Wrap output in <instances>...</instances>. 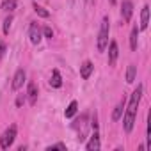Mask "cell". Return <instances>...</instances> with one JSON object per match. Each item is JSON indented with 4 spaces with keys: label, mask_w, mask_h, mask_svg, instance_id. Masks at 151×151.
Returning a JSON list of instances; mask_svg holds the SVG:
<instances>
[{
    "label": "cell",
    "mask_w": 151,
    "mask_h": 151,
    "mask_svg": "<svg viewBox=\"0 0 151 151\" xmlns=\"http://www.w3.org/2000/svg\"><path fill=\"white\" fill-rule=\"evenodd\" d=\"M140 96H142V86L139 84L137 89L132 93L130 96V101H128V107H126V112H124V117H123V124H124V132L130 133L133 130V124H135V117H137V107H139V101H140Z\"/></svg>",
    "instance_id": "1"
},
{
    "label": "cell",
    "mask_w": 151,
    "mask_h": 151,
    "mask_svg": "<svg viewBox=\"0 0 151 151\" xmlns=\"http://www.w3.org/2000/svg\"><path fill=\"white\" fill-rule=\"evenodd\" d=\"M110 22H109V18L105 16L103 20H101V27H100V32H98V52H105V48H107V45H109V29H110V25H109Z\"/></svg>",
    "instance_id": "2"
},
{
    "label": "cell",
    "mask_w": 151,
    "mask_h": 151,
    "mask_svg": "<svg viewBox=\"0 0 151 151\" xmlns=\"http://www.w3.org/2000/svg\"><path fill=\"white\" fill-rule=\"evenodd\" d=\"M14 139H16V124H11L2 133V137H0V147H2V149H9L13 146Z\"/></svg>",
    "instance_id": "3"
},
{
    "label": "cell",
    "mask_w": 151,
    "mask_h": 151,
    "mask_svg": "<svg viewBox=\"0 0 151 151\" xmlns=\"http://www.w3.org/2000/svg\"><path fill=\"white\" fill-rule=\"evenodd\" d=\"M29 37H30V43L32 45H39L41 43L43 32H41V29H39L37 23H30V27H29Z\"/></svg>",
    "instance_id": "4"
},
{
    "label": "cell",
    "mask_w": 151,
    "mask_h": 151,
    "mask_svg": "<svg viewBox=\"0 0 151 151\" xmlns=\"http://www.w3.org/2000/svg\"><path fill=\"white\" fill-rule=\"evenodd\" d=\"M121 16L124 22H130L132 16H133V4H132V0H123V4H121Z\"/></svg>",
    "instance_id": "5"
},
{
    "label": "cell",
    "mask_w": 151,
    "mask_h": 151,
    "mask_svg": "<svg viewBox=\"0 0 151 151\" xmlns=\"http://www.w3.org/2000/svg\"><path fill=\"white\" fill-rule=\"evenodd\" d=\"M23 82H25V71L20 68V69H16V73H14V77H13V82H11V87L14 89V91H18L22 86H23Z\"/></svg>",
    "instance_id": "6"
},
{
    "label": "cell",
    "mask_w": 151,
    "mask_h": 151,
    "mask_svg": "<svg viewBox=\"0 0 151 151\" xmlns=\"http://www.w3.org/2000/svg\"><path fill=\"white\" fill-rule=\"evenodd\" d=\"M109 46V66H114L116 60H117V55H119V48H117V43L116 41H110Z\"/></svg>",
    "instance_id": "7"
},
{
    "label": "cell",
    "mask_w": 151,
    "mask_h": 151,
    "mask_svg": "<svg viewBox=\"0 0 151 151\" xmlns=\"http://www.w3.org/2000/svg\"><path fill=\"white\" fill-rule=\"evenodd\" d=\"M93 69H94V66H93V62H91V60H86V62H82V66H80V77H82L84 80H87V78L91 77Z\"/></svg>",
    "instance_id": "8"
},
{
    "label": "cell",
    "mask_w": 151,
    "mask_h": 151,
    "mask_svg": "<svg viewBox=\"0 0 151 151\" xmlns=\"http://www.w3.org/2000/svg\"><path fill=\"white\" fill-rule=\"evenodd\" d=\"M147 25H149V6L146 4L144 7H142V11H140V30H146L147 29Z\"/></svg>",
    "instance_id": "9"
},
{
    "label": "cell",
    "mask_w": 151,
    "mask_h": 151,
    "mask_svg": "<svg viewBox=\"0 0 151 151\" xmlns=\"http://www.w3.org/2000/svg\"><path fill=\"white\" fill-rule=\"evenodd\" d=\"M101 147V144H100V135H98V132L94 130V135L89 139V142L86 144V149L87 151H96V149H100Z\"/></svg>",
    "instance_id": "10"
},
{
    "label": "cell",
    "mask_w": 151,
    "mask_h": 151,
    "mask_svg": "<svg viewBox=\"0 0 151 151\" xmlns=\"http://www.w3.org/2000/svg\"><path fill=\"white\" fill-rule=\"evenodd\" d=\"M27 96H29V103L34 105L36 100H37V86H36L34 82L29 84V87H27Z\"/></svg>",
    "instance_id": "11"
},
{
    "label": "cell",
    "mask_w": 151,
    "mask_h": 151,
    "mask_svg": "<svg viewBox=\"0 0 151 151\" xmlns=\"http://www.w3.org/2000/svg\"><path fill=\"white\" fill-rule=\"evenodd\" d=\"M50 86H52V87H55V89L62 87V77H60V73H59L57 69H53V71H52V78H50Z\"/></svg>",
    "instance_id": "12"
},
{
    "label": "cell",
    "mask_w": 151,
    "mask_h": 151,
    "mask_svg": "<svg viewBox=\"0 0 151 151\" xmlns=\"http://www.w3.org/2000/svg\"><path fill=\"white\" fill-rule=\"evenodd\" d=\"M139 27H133L132 29V34H130V48L135 52L137 50V41H139Z\"/></svg>",
    "instance_id": "13"
},
{
    "label": "cell",
    "mask_w": 151,
    "mask_h": 151,
    "mask_svg": "<svg viewBox=\"0 0 151 151\" xmlns=\"http://www.w3.org/2000/svg\"><path fill=\"white\" fill-rule=\"evenodd\" d=\"M123 110H124V100H121V101L116 105V109H114V112H112V121H119L121 116H123Z\"/></svg>",
    "instance_id": "14"
},
{
    "label": "cell",
    "mask_w": 151,
    "mask_h": 151,
    "mask_svg": "<svg viewBox=\"0 0 151 151\" xmlns=\"http://www.w3.org/2000/svg\"><path fill=\"white\" fill-rule=\"evenodd\" d=\"M135 75H137V66L130 64L128 69H126V82H128V84H133V82H135Z\"/></svg>",
    "instance_id": "15"
},
{
    "label": "cell",
    "mask_w": 151,
    "mask_h": 151,
    "mask_svg": "<svg viewBox=\"0 0 151 151\" xmlns=\"http://www.w3.org/2000/svg\"><path fill=\"white\" fill-rule=\"evenodd\" d=\"M77 110H78V103H77V101H71V103L68 105V109H66L64 116H66V117H73L75 114H77Z\"/></svg>",
    "instance_id": "16"
},
{
    "label": "cell",
    "mask_w": 151,
    "mask_h": 151,
    "mask_svg": "<svg viewBox=\"0 0 151 151\" xmlns=\"http://www.w3.org/2000/svg\"><path fill=\"white\" fill-rule=\"evenodd\" d=\"M2 9L7 11V13L14 11L16 9V0H4V2H2Z\"/></svg>",
    "instance_id": "17"
},
{
    "label": "cell",
    "mask_w": 151,
    "mask_h": 151,
    "mask_svg": "<svg viewBox=\"0 0 151 151\" xmlns=\"http://www.w3.org/2000/svg\"><path fill=\"white\" fill-rule=\"evenodd\" d=\"M34 11H36V13H37V14H39L41 18H48V16H50V13H48V11H46L45 7L37 6V4H34Z\"/></svg>",
    "instance_id": "18"
},
{
    "label": "cell",
    "mask_w": 151,
    "mask_h": 151,
    "mask_svg": "<svg viewBox=\"0 0 151 151\" xmlns=\"http://www.w3.org/2000/svg\"><path fill=\"white\" fill-rule=\"evenodd\" d=\"M11 23H13V16L9 14L6 20H4V34H9V29H11Z\"/></svg>",
    "instance_id": "19"
},
{
    "label": "cell",
    "mask_w": 151,
    "mask_h": 151,
    "mask_svg": "<svg viewBox=\"0 0 151 151\" xmlns=\"http://www.w3.org/2000/svg\"><path fill=\"white\" fill-rule=\"evenodd\" d=\"M53 149H62V151H66V144L59 142V144H55V146H48V147H46V151H53Z\"/></svg>",
    "instance_id": "20"
},
{
    "label": "cell",
    "mask_w": 151,
    "mask_h": 151,
    "mask_svg": "<svg viewBox=\"0 0 151 151\" xmlns=\"http://www.w3.org/2000/svg\"><path fill=\"white\" fill-rule=\"evenodd\" d=\"M41 32H43V34H45L48 39H52V37H53V30H52V27H45Z\"/></svg>",
    "instance_id": "21"
},
{
    "label": "cell",
    "mask_w": 151,
    "mask_h": 151,
    "mask_svg": "<svg viewBox=\"0 0 151 151\" xmlns=\"http://www.w3.org/2000/svg\"><path fill=\"white\" fill-rule=\"evenodd\" d=\"M4 53H6V45H4V43H0V60H2Z\"/></svg>",
    "instance_id": "22"
},
{
    "label": "cell",
    "mask_w": 151,
    "mask_h": 151,
    "mask_svg": "<svg viewBox=\"0 0 151 151\" xmlns=\"http://www.w3.org/2000/svg\"><path fill=\"white\" fill-rule=\"evenodd\" d=\"M23 100H25V96H18V100H16V105H18V107H22Z\"/></svg>",
    "instance_id": "23"
},
{
    "label": "cell",
    "mask_w": 151,
    "mask_h": 151,
    "mask_svg": "<svg viewBox=\"0 0 151 151\" xmlns=\"http://www.w3.org/2000/svg\"><path fill=\"white\" fill-rule=\"evenodd\" d=\"M109 2H110V4H116V0H109Z\"/></svg>",
    "instance_id": "24"
}]
</instances>
